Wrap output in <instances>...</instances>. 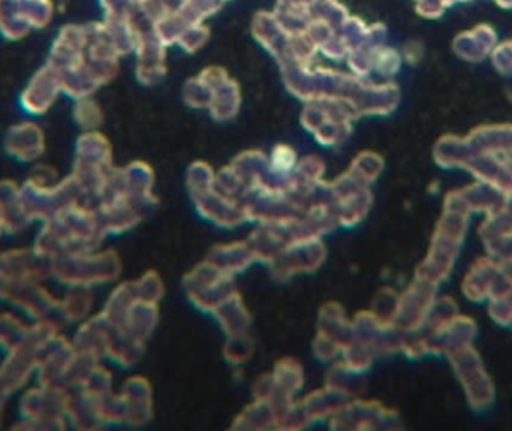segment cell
I'll return each mask as SVG.
<instances>
[{
	"label": "cell",
	"mask_w": 512,
	"mask_h": 431,
	"mask_svg": "<svg viewBox=\"0 0 512 431\" xmlns=\"http://www.w3.org/2000/svg\"><path fill=\"white\" fill-rule=\"evenodd\" d=\"M51 0H0V33L17 41L32 29L48 26L53 18Z\"/></svg>",
	"instance_id": "obj_1"
},
{
	"label": "cell",
	"mask_w": 512,
	"mask_h": 431,
	"mask_svg": "<svg viewBox=\"0 0 512 431\" xmlns=\"http://www.w3.org/2000/svg\"><path fill=\"white\" fill-rule=\"evenodd\" d=\"M63 87L62 77L57 69L47 62L44 68L36 72L35 77L30 81L24 92V104L33 113H42L50 107L51 102Z\"/></svg>",
	"instance_id": "obj_2"
}]
</instances>
